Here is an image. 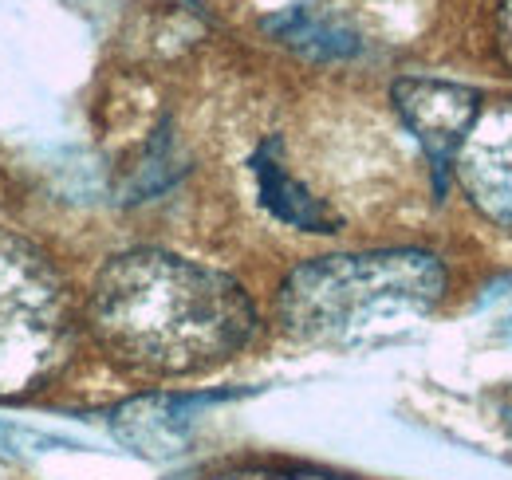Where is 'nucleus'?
<instances>
[{"mask_svg": "<svg viewBox=\"0 0 512 480\" xmlns=\"http://www.w3.org/2000/svg\"><path fill=\"white\" fill-rule=\"evenodd\" d=\"M91 331L103 351L146 374H193L237 355L256 327L249 296L221 272L130 252L91 288Z\"/></svg>", "mask_w": 512, "mask_h": 480, "instance_id": "1", "label": "nucleus"}, {"mask_svg": "<svg viewBox=\"0 0 512 480\" xmlns=\"http://www.w3.org/2000/svg\"><path fill=\"white\" fill-rule=\"evenodd\" d=\"M446 272L426 252L323 256L296 268L280 288V319L308 343H363L430 311Z\"/></svg>", "mask_w": 512, "mask_h": 480, "instance_id": "2", "label": "nucleus"}, {"mask_svg": "<svg viewBox=\"0 0 512 480\" xmlns=\"http://www.w3.org/2000/svg\"><path fill=\"white\" fill-rule=\"evenodd\" d=\"M67 347V300L52 264L28 240L0 233V398L52 378Z\"/></svg>", "mask_w": 512, "mask_h": 480, "instance_id": "3", "label": "nucleus"}, {"mask_svg": "<svg viewBox=\"0 0 512 480\" xmlns=\"http://www.w3.org/2000/svg\"><path fill=\"white\" fill-rule=\"evenodd\" d=\"M394 103H398V115L434 158H446L449 150H457L481 111L477 91L442 83V79H398Z\"/></svg>", "mask_w": 512, "mask_h": 480, "instance_id": "4", "label": "nucleus"}, {"mask_svg": "<svg viewBox=\"0 0 512 480\" xmlns=\"http://www.w3.org/2000/svg\"><path fill=\"white\" fill-rule=\"evenodd\" d=\"M253 166H256L260 197H264V205L280 221H288L296 229H308V233H335V217L327 213V205H320L300 181L284 170V162L276 158V146H264L256 154Z\"/></svg>", "mask_w": 512, "mask_h": 480, "instance_id": "5", "label": "nucleus"}, {"mask_svg": "<svg viewBox=\"0 0 512 480\" xmlns=\"http://www.w3.org/2000/svg\"><path fill=\"white\" fill-rule=\"evenodd\" d=\"M268 32L312 60H343L359 52V36L320 8H288L268 20Z\"/></svg>", "mask_w": 512, "mask_h": 480, "instance_id": "6", "label": "nucleus"}]
</instances>
